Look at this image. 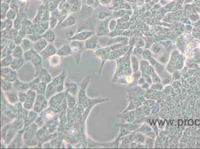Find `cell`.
Instances as JSON below:
<instances>
[{"mask_svg":"<svg viewBox=\"0 0 200 149\" xmlns=\"http://www.w3.org/2000/svg\"><path fill=\"white\" fill-rule=\"evenodd\" d=\"M66 3L72 12H76L81 10L80 2L79 0H68Z\"/></svg>","mask_w":200,"mask_h":149,"instance_id":"obj_13","label":"cell"},{"mask_svg":"<svg viewBox=\"0 0 200 149\" xmlns=\"http://www.w3.org/2000/svg\"><path fill=\"white\" fill-rule=\"evenodd\" d=\"M26 37L29 39L32 42L34 43L41 38L42 36L36 33L29 34H27Z\"/></svg>","mask_w":200,"mask_h":149,"instance_id":"obj_27","label":"cell"},{"mask_svg":"<svg viewBox=\"0 0 200 149\" xmlns=\"http://www.w3.org/2000/svg\"><path fill=\"white\" fill-rule=\"evenodd\" d=\"M12 51L13 50L6 47L2 52V58H4V57H7L9 55H12Z\"/></svg>","mask_w":200,"mask_h":149,"instance_id":"obj_33","label":"cell"},{"mask_svg":"<svg viewBox=\"0 0 200 149\" xmlns=\"http://www.w3.org/2000/svg\"><path fill=\"white\" fill-rule=\"evenodd\" d=\"M14 60L12 55H10L8 56L7 57H4L2 59L1 64H2V68L7 67L8 66H10Z\"/></svg>","mask_w":200,"mask_h":149,"instance_id":"obj_22","label":"cell"},{"mask_svg":"<svg viewBox=\"0 0 200 149\" xmlns=\"http://www.w3.org/2000/svg\"><path fill=\"white\" fill-rule=\"evenodd\" d=\"M17 18V12L13 9H10L6 14V18L14 21Z\"/></svg>","mask_w":200,"mask_h":149,"instance_id":"obj_26","label":"cell"},{"mask_svg":"<svg viewBox=\"0 0 200 149\" xmlns=\"http://www.w3.org/2000/svg\"><path fill=\"white\" fill-rule=\"evenodd\" d=\"M76 90H77V85L75 83H71L68 87V90H69L70 92H72V94L75 95L76 93Z\"/></svg>","mask_w":200,"mask_h":149,"instance_id":"obj_35","label":"cell"},{"mask_svg":"<svg viewBox=\"0 0 200 149\" xmlns=\"http://www.w3.org/2000/svg\"><path fill=\"white\" fill-rule=\"evenodd\" d=\"M21 46L22 49H23V51H27L31 49V48H33V44L32 42L28 39L27 37L24 38L22 40L21 43Z\"/></svg>","mask_w":200,"mask_h":149,"instance_id":"obj_18","label":"cell"},{"mask_svg":"<svg viewBox=\"0 0 200 149\" xmlns=\"http://www.w3.org/2000/svg\"><path fill=\"white\" fill-rule=\"evenodd\" d=\"M42 94H38L36 98V103L34 107V110L36 113H40L47 106V101Z\"/></svg>","mask_w":200,"mask_h":149,"instance_id":"obj_4","label":"cell"},{"mask_svg":"<svg viewBox=\"0 0 200 149\" xmlns=\"http://www.w3.org/2000/svg\"><path fill=\"white\" fill-rule=\"evenodd\" d=\"M145 104L147 106H153L155 104V101L153 100H147Z\"/></svg>","mask_w":200,"mask_h":149,"instance_id":"obj_40","label":"cell"},{"mask_svg":"<svg viewBox=\"0 0 200 149\" xmlns=\"http://www.w3.org/2000/svg\"><path fill=\"white\" fill-rule=\"evenodd\" d=\"M41 82H43L45 83H47L51 81V77L50 74H48L47 71L45 69H41L39 73L38 76Z\"/></svg>","mask_w":200,"mask_h":149,"instance_id":"obj_16","label":"cell"},{"mask_svg":"<svg viewBox=\"0 0 200 149\" xmlns=\"http://www.w3.org/2000/svg\"><path fill=\"white\" fill-rule=\"evenodd\" d=\"M48 44V43L47 42V40L42 37L38 41L33 44V48L38 52V53H39L42 50L44 49Z\"/></svg>","mask_w":200,"mask_h":149,"instance_id":"obj_8","label":"cell"},{"mask_svg":"<svg viewBox=\"0 0 200 149\" xmlns=\"http://www.w3.org/2000/svg\"><path fill=\"white\" fill-rule=\"evenodd\" d=\"M152 81L153 80V83H156V82H159L160 81V79L158 78V77L157 76V75L155 74V73H154L152 74Z\"/></svg>","mask_w":200,"mask_h":149,"instance_id":"obj_39","label":"cell"},{"mask_svg":"<svg viewBox=\"0 0 200 149\" xmlns=\"http://www.w3.org/2000/svg\"><path fill=\"white\" fill-rule=\"evenodd\" d=\"M141 137H142V136L141 135H139V138L138 139L141 138ZM138 141L139 142H142L140 139H138Z\"/></svg>","mask_w":200,"mask_h":149,"instance_id":"obj_45","label":"cell"},{"mask_svg":"<svg viewBox=\"0 0 200 149\" xmlns=\"http://www.w3.org/2000/svg\"><path fill=\"white\" fill-rule=\"evenodd\" d=\"M2 77L3 80L13 82L16 81L18 74L16 72L11 68H2Z\"/></svg>","mask_w":200,"mask_h":149,"instance_id":"obj_2","label":"cell"},{"mask_svg":"<svg viewBox=\"0 0 200 149\" xmlns=\"http://www.w3.org/2000/svg\"><path fill=\"white\" fill-rule=\"evenodd\" d=\"M45 84L46 83H45L40 82L36 85L33 90L36 91L38 94L43 95V94H45L47 89Z\"/></svg>","mask_w":200,"mask_h":149,"instance_id":"obj_20","label":"cell"},{"mask_svg":"<svg viewBox=\"0 0 200 149\" xmlns=\"http://www.w3.org/2000/svg\"><path fill=\"white\" fill-rule=\"evenodd\" d=\"M85 49L87 50H94L97 46V40L95 36H93L89 39L85 41L84 43Z\"/></svg>","mask_w":200,"mask_h":149,"instance_id":"obj_10","label":"cell"},{"mask_svg":"<svg viewBox=\"0 0 200 149\" xmlns=\"http://www.w3.org/2000/svg\"><path fill=\"white\" fill-rule=\"evenodd\" d=\"M2 89L5 92H9L13 89V85L10 82L3 80L2 81Z\"/></svg>","mask_w":200,"mask_h":149,"instance_id":"obj_25","label":"cell"},{"mask_svg":"<svg viewBox=\"0 0 200 149\" xmlns=\"http://www.w3.org/2000/svg\"><path fill=\"white\" fill-rule=\"evenodd\" d=\"M121 126L123 128L128 130L129 131H132L135 130L136 129H137V125H136L134 124H129V123L121 124Z\"/></svg>","mask_w":200,"mask_h":149,"instance_id":"obj_30","label":"cell"},{"mask_svg":"<svg viewBox=\"0 0 200 149\" xmlns=\"http://www.w3.org/2000/svg\"><path fill=\"white\" fill-rule=\"evenodd\" d=\"M11 9L10 5L9 4L3 3H2V20H4L6 18V14Z\"/></svg>","mask_w":200,"mask_h":149,"instance_id":"obj_24","label":"cell"},{"mask_svg":"<svg viewBox=\"0 0 200 149\" xmlns=\"http://www.w3.org/2000/svg\"><path fill=\"white\" fill-rule=\"evenodd\" d=\"M11 2V0H2L3 3H7V4H9V3H10Z\"/></svg>","mask_w":200,"mask_h":149,"instance_id":"obj_41","label":"cell"},{"mask_svg":"<svg viewBox=\"0 0 200 149\" xmlns=\"http://www.w3.org/2000/svg\"><path fill=\"white\" fill-rule=\"evenodd\" d=\"M67 101H68V107H69L70 108L73 107L75 104V100L73 97L68 94Z\"/></svg>","mask_w":200,"mask_h":149,"instance_id":"obj_34","label":"cell"},{"mask_svg":"<svg viewBox=\"0 0 200 149\" xmlns=\"http://www.w3.org/2000/svg\"><path fill=\"white\" fill-rule=\"evenodd\" d=\"M25 61V59L23 58V57L19 58H14L13 62L12 63V64L10 65V67L14 71L17 70L19 69L23 65Z\"/></svg>","mask_w":200,"mask_h":149,"instance_id":"obj_14","label":"cell"},{"mask_svg":"<svg viewBox=\"0 0 200 149\" xmlns=\"http://www.w3.org/2000/svg\"><path fill=\"white\" fill-rule=\"evenodd\" d=\"M56 54L60 57H65L72 55V50L70 45L65 44L57 50Z\"/></svg>","mask_w":200,"mask_h":149,"instance_id":"obj_7","label":"cell"},{"mask_svg":"<svg viewBox=\"0 0 200 149\" xmlns=\"http://www.w3.org/2000/svg\"><path fill=\"white\" fill-rule=\"evenodd\" d=\"M70 46L72 50V55H73L77 63L80 61V57L84 50L85 49L84 43L83 41L73 40L70 43Z\"/></svg>","mask_w":200,"mask_h":149,"instance_id":"obj_1","label":"cell"},{"mask_svg":"<svg viewBox=\"0 0 200 149\" xmlns=\"http://www.w3.org/2000/svg\"><path fill=\"white\" fill-rule=\"evenodd\" d=\"M1 22H2L1 27H2V30H5V29L11 30V29H13V21H11L5 18V19L2 20Z\"/></svg>","mask_w":200,"mask_h":149,"instance_id":"obj_21","label":"cell"},{"mask_svg":"<svg viewBox=\"0 0 200 149\" xmlns=\"http://www.w3.org/2000/svg\"><path fill=\"white\" fill-rule=\"evenodd\" d=\"M42 59V58L41 56L38 53L35 57H34V58L32 59L31 62H32V64L36 67V69L37 68H39L40 66L41 65Z\"/></svg>","mask_w":200,"mask_h":149,"instance_id":"obj_23","label":"cell"},{"mask_svg":"<svg viewBox=\"0 0 200 149\" xmlns=\"http://www.w3.org/2000/svg\"><path fill=\"white\" fill-rule=\"evenodd\" d=\"M56 51L57 50L56 49L55 47L52 44V43H49L44 49L42 50L38 54L41 56L42 59L45 60L56 54Z\"/></svg>","mask_w":200,"mask_h":149,"instance_id":"obj_5","label":"cell"},{"mask_svg":"<svg viewBox=\"0 0 200 149\" xmlns=\"http://www.w3.org/2000/svg\"><path fill=\"white\" fill-rule=\"evenodd\" d=\"M183 121L182 120H178V124L180 125H182L183 124Z\"/></svg>","mask_w":200,"mask_h":149,"instance_id":"obj_42","label":"cell"},{"mask_svg":"<svg viewBox=\"0 0 200 149\" xmlns=\"http://www.w3.org/2000/svg\"><path fill=\"white\" fill-rule=\"evenodd\" d=\"M50 64L53 66H56L57 64H58L59 62L60 59L59 58V56L57 54L53 55L51 57H50Z\"/></svg>","mask_w":200,"mask_h":149,"instance_id":"obj_32","label":"cell"},{"mask_svg":"<svg viewBox=\"0 0 200 149\" xmlns=\"http://www.w3.org/2000/svg\"><path fill=\"white\" fill-rule=\"evenodd\" d=\"M38 54V52L36 51L34 48H31V49L23 53V58L25 59V62L31 61Z\"/></svg>","mask_w":200,"mask_h":149,"instance_id":"obj_17","label":"cell"},{"mask_svg":"<svg viewBox=\"0 0 200 149\" xmlns=\"http://www.w3.org/2000/svg\"><path fill=\"white\" fill-rule=\"evenodd\" d=\"M94 34V32H93V31H82L77 32V33L74 34L71 38L68 39V40L85 41L89 39L90 37L92 36Z\"/></svg>","mask_w":200,"mask_h":149,"instance_id":"obj_3","label":"cell"},{"mask_svg":"<svg viewBox=\"0 0 200 149\" xmlns=\"http://www.w3.org/2000/svg\"><path fill=\"white\" fill-rule=\"evenodd\" d=\"M189 125H192L193 124V120H189Z\"/></svg>","mask_w":200,"mask_h":149,"instance_id":"obj_44","label":"cell"},{"mask_svg":"<svg viewBox=\"0 0 200 149\" xmlns=\"http://www.w3.org/2000/svg\"><path fill=\"white\" fill-rule=\"evenodd\" d=\"M42 37L45 39L47 42L52 43L55 40V33L52 30L48 29L42 35Z\"/></svg>","mask_w":200,"mask_h":149,"instance_id":"obj_15","label":"cell"},{"mask_svg":"<svg viewBox=\"0 0 200 149\" xmlns=\"http://www.w3.org/2000/svg\"><path fill=\"white\" fill-rule=\"evenodd\" d=\"M22 20L17 17L13 21V27L16 30H19L22 29Z\"/></svg>","mask_w":200,"mask_h":149,"instance_id":"obj_29","label":"cell"},{"mask_svg":"<svg viewBox=\"0 0 200 149\" xmlns=\"http://www.w3.org/2000/svg\"><path fill=\"white\" fill-rule=\"evenodd\" d=\"M13 87L18 92H25L26 91H28L29 89V83H24L21 82L18 79L16 81H14V83L13 84Z\"/></svg>","mask_w":200,"mask_h":149,"instance_id":"obj_9","label":"cell"},{"mask_svg":"<svg viewBox=\"0 0 200 149\" xmlns=\"http://www.w3.org/2000/svg\"><path fill=\"white\" fill-rule=\"evenodd\" d=\"M74 35V32L73 30H69L66 31L64 33V37L66 38L67 39H69L71 38Z\"/></svg>","mask_w":200,"mask_h":149,"instance_id":"obj_38","label":"cell"},{"mask_svg":"<svg viewBox=\"0 0 200 149\" xmlns=\"http://www.w3.org/2000/svg\"><path fill=\"white\" fill-rule=\"evenodd\" d=\"M76 23V18L73 16H70L63 21L60 25V29L72 27Z\"/></svg>","mask_w":200,"mask_h":149,"instance_id":"obj_11","label":"cell"},{"mask_svg":"<svg viewBox=\"0 0 200 149\" xmlns=\"http://www.w3.org/2000/svg\"><path fill=\"white\" fill-rule=\"evenodd\" d=\"M22 1H25L26 0H22Z\"/></svg>","mask_w":200,"mask_h":149,"instance_id":"obj_46","label":"cell"},{"mask_svg":"<svg viewBox=\"0 0 200 149\" xmlns=\"http://www.w3.org/2000/svg\"><path fill=\"white\" fill-rule=\"evenodd\" d=\"M200 121L199 120H196L195 121V124L196 125H199V124H200Z\"/></svg>","mask_w":200,"mask_h":149,"instance_id":"obj_43","label":"cell"},{"mask_svg":"<svg viewBox=\"0 0 200 149\" xmlns=\"http://www.w3.org/2000/svg\"><path fill=\"white\" fill-rule=\"evenodd\" d=\"M57 92L55 84L53 81L51 83H49L47 85L46 91H45V98L49 99L53 95Z\"/></svg>","mask_w":200,"mask_h":149,"instance_id":"obj_12","label":"cell"},{"mask_svg":"<svg viewBox=\"0 0 200 149\" xmlns=\"http://www.w3.org/2000/svg\"><path fill=\"white\" fill-rule=\"evenodd\" d=\"M33 105H34V102L27 100L24 103L23 107L27 109H31L33 107Z\"/></svg>","mask_w":200,"mask_h":149,"instance_id":"obj_36","label":"cell"},{"mask_svg":"<svg viewBox=\"0 0 200 149\" xmlns=\"http://www.w3.org/2000/svg\"><path fill=\"white\" fill-rule=\"evenodd\" d=\"M36 94L37 92H36V91L31 89H30V90L27 91V94L28 96V100L34 102L36 98L37 97Z\"/></svg>","mask_w":200,"mask_h":149,"instance_id":"obj_28","label":"cell"},{"mask_svg":"<svg viewBox=\"0 0 200 149\" xmlns=\"http://www.w3.org/2000/svg\"><path fill=\"white\" fill-rule=\"evenodd\" d=\"M23 50L21 45H16V47L13 50L12 55L14 58H19L23 57Z\"/></svg>","mask_w":200,"mask_h":149,"instance_id":"obj_19","label":"cell"},{"mask_svg":"<svg viewBox=\"0 0 200 149\" xmlns=\"http://www.w3.org/2000/svg\"><path fill=\"white\" fill-rule=\"evenodd\" d=\"M66 77L65 70H63L61 74L54 79L52 81L55 84L57 92H61L64 89V82Z\"/></svg>","mask_w":200,"mask_h":149,"instance_id":"obj_6","label":"cell"},{"mask_svg":"<svg viewBox=\"0 0 200 149\" xmlns=\"http://www.w3.org/2000/svg\"><path fill=\"white\" fill-rule=\"evenodd\" d=\"M18 96L19 100L22 103H24L25 101H27L28 100L27 95L23 92H20L18 93Z\"/></svg>","mask_w":200,"mask_h":149,"instance_id":"obj_31","label":"cell"},{"mask_svg":"<svg viewBox=\"0 0 200 149\" xmlns=\"http://www.w3.org/2000/svg\"><path fill=\"white\" fill-rule=\"evenodd\" d=\"M9 99L11 103H15L18 101V96L16 94H10L9 96Z\"/></svg>","mask_w":200,"mask_h":149,"instance_id":"obj_37","label":"cell"}]
</instances>
